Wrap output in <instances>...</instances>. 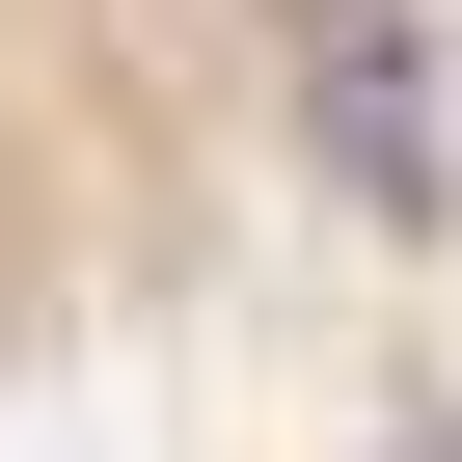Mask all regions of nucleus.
<instances>
[{
  "label": "nucleus",
  "instance_id": "f03ea898",
  "mask_svg": "<svg viewBox=\"0 0 462 462\" xmlns=\"http://www.w3.org/2000/svg\"><path fill=\"white\" fill-rule=\"evenodd\" d=\"M381 462H462V435H381Z\"/></svg>",
  "mask_w": 462,
  "mask_h": 462
},
{
  "label": "nucleus",
  "instance_id": "f257e3e1",
  "mask_svg": "<svg viewBox=\"0 0 462 462\" xmlns=\"http://www.w3.org/2000/svg\"><path fill=\"white\" fill-rule=\"evenodd\" d=\"M300 136H327L354 217H462V82H435L408 0H327V28H300Z\"/></svg>",
  "mask_w": 462,
  "mask_h": 462
}]
</instances>
